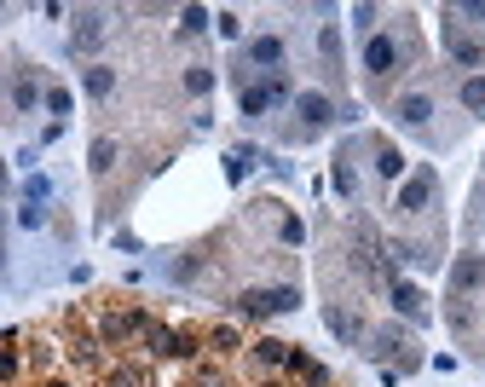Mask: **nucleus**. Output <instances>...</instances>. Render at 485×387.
Masks as SVG:
<instances>
[{"mask_svg":"<svg viewBox=\"0 0 485 387\" xmlns=\"http://www.w3.org/2000/svg\"><path fill=\"white\" fill-rule=\"evenodd\" d=\"M0 266H6V209H0Z\"/></svg>","mask_w":485,"mask_h":387,"instance_id":"38","label":"nucleus"},{"mask_svg":"<svg viewBox=\"0 0 485 387\" xmlns=\"http://www.w3.org/2000/svg\"><path fill=\"white\" fill-rule=\"evenodd\" d=\"M104 35H111V12H104V6H81V12H70V53H76V58L99 53Z\"/></svg>","mask_w":485,"mask_h":387,"instance_id":"8","label":"nucleus"},{"mask_svg":"<svg viewBox=\"0 0 485 387\" xmlns=\"http://www.w3.org/2000/svg\"><path fill=\"white\" fill-rule=\"evenodd\" d=\"M104 387H139V370H111V382Z\"/></svg>","mask_w":485,"mask_h":387,"instance_id":"37","label":"nucleus"},{"mask_svg":"<svg viewBox=\"0 0 485 387\" xmlns=\"http://www.w3.org/2000/svg\"><path fill=\"white\" fill-rule=\"evenodd\" d=\"M440 41H445V58H451L456 70H474V76L485 70V41H480L474 29H468V23H456V12H451V6H445V29H440Z\"/></svg>","mask_w":485,"mask_h":387,"instance_id":"6","label":"nucleus"},{"mask_svg":"<svg viewBox=\"0 0 485 387\" xmlns=\"http://www.w3.org/2000/svg\"><path fill=\"white\" fill-rule=\"evenodd\" d=\"M375 18H382V6H353V29L364 35V41L375 35Z\"/></svg>","mask_w":485,"mask_h":387,"instance_id":"30","label":"nucleus"},{"mask_svg":"<svg viewBox=\"0 0 485 387\" xmlns=\"http://www.w3.org/2000/svg\"><path fill=\"white\" fill-rule=\"evenodd\" d=\"M18 365H23V358L12 353V347H0V382H12V376H18Z\"/></svg>","mask_w":485,"mask_h":387,"instance_id":"36","label":"nucleus"},{"mask_svg":"<svg viewBox=\"0 0 485 387\" xmlns=\"http://www.w3.org/2000/svg\"><path fill=\"white\" fill-rule=\"evenodd\" d=\"M116 162H121V139H116V133H99V139L87 144V168H93V174L104 179V174H111Z\"/></svg>","mask_w":485,"mask_h":387,"instance_id":"19","label":"nucleus"},{"mask_svg":"<svg viewBox=\"0 0 485 387\" xmlns=\"http://www.w3.org/2000/svg\"><path fill=\"white\" fill-rule=\"evenodd\" d=\"M445 284H451V295H480V289H485V255H480V249H463V255H456L451 260V272H445Z\"/></svg>","mask_w":485,"mask_h":387,"instance_id":"12","label":"nucleus"},{"mask_svg":"<svg viewBox=\"0 0 485 387\" xmlns=\"http://www.w3.org/2000/svg\"><path fill=\"white\" fill-rule=\"evenodd\" d=\"M300 307V289L277 284V289H242L237 295V312L242 318H272V312H295Z\"/></svg>","mask_w":485,"mask_h":387,"instance_id":"9","label":"nucleus"},{"mask_svg":"<svg viewBox=\"0 0 485 387\" xmlns=\"http://www.w3.org/2000/svg\"><path fill=\"white\" fill-rule=\"evenodd\" d=\"M480 214H485V185H480Z\"/></svg>","mask_w":485,"mask_h":387,"instance_id":"40","label":"nucleus"},{"mask_svg":"<svg viewBox=\"0 0 485 387\" xmlns=\"http://www.w3.org/2000/svg\"><path fill=\"white\" fill-rule=\"evenodd\" d=\"M209 347H214V353H237V330H214Z\"/></svg>","mask_w":485,"mask_h":387,"instance_id":"35","label":"nucleus"},{"mask_svg":"<svg viewBox=\"0 0 485 387\" xmlns=\"http://www.w3.org/2000/svg\"><path fill=\"white\" fill-rule=\"evenodd\" d=\"M46 387H70V382H46Z\"/></svg>","mask_w":485,"mask_h":387,"instance_id":"41","label":"nucleus"},{"mask_svg":"<svg viewBox=\"0 0 485 387\" xmlns=\"http://www.w3.org/2000/svg\"><path fill=\"white\" fill-rule=\"evenodd\" d=\"M289 64V41L284 35H249L242 41V58H237V87H249V76H277Z\"/></svg>","mask_w":485,"mask_h":387,"instance_id":"2","label":"nucleus"},{"mask_svg":"<svg viewBox=\"0 0 485 387\" xmlns=\"http://www.w3.org/2000/svg\"><path fill=\"white\" fill-rule=\"evenodd\" d=\"M433 202H440V174H433L428 162L410 168V174L399 179V191H393V214L416 220V214H428V209H433Z\"/></svg>","mask_w":485,"mask_h":387,"instance_id":"5","label":"nucleus"},{"mask_svg":"<svg viewBox=\"0 0 485 387\" xmlns=\"http://www.w3.org/2000/svg\"><path fill=\"white\" fill-rule=\"evenodd\" d=\"M23 202L46 209V202H53V179H46V174H29V179H23Z\"/></svg>","mask_w":485,"mask_h":387,"instance_id":"28","label":"nucleus"},{"mask_svg":"<svg viewBox=\"0 0 485 387\" xmlns=\"http://www.w3.org/2000/svg\"><path fill=\"white\" fill-rule=\"evenodd\" d=\"M81 93H87V99H111V93H116V64L93 58V64L81 70Z\"/></svg>","mask_w":485,"mask_h":387,"instance_id":"17","label":"nucleus"},{"mask_svg":"<svg viewBox=\"0 0 485 387\" xmlns=\"http://www.w3.org/2000/svg\"><path fill=\"white\" fill-rule=\"evenodd\" d=\"M318 58H324V76L341 87L347 81V53H341V23H324L318 29Z\"/></svg>","mask_w":485,"mask_h":387,"instance_id":"14","label":"nucleus"},{"mask_svg":"<svg viewBox=\"0 0 485 387\" xmlns=\"http://www.w3.org/2000/svg\"><path fill=\"white\" fill-rule=\"evenodd\" d=\"M387 295H393V312H399V318H410V324H428V295H422L416 284L393 277V284H387Z\"/></svg>","mask_w":485,"mask_h":387,"instance_id":"15","label":"nucleus"},{"mask_svg":"<svg viewBox=\"0 0 485 387\" xmlns=\"http://www.w3.org/2000/svg\"><path fill=\"white\" fill-rule=\"evenodd\" d=\"M12 185V174H6V162H0V191H6Z\"/></svg>","mask_w":485,"mask_h":387,"instance_id":"39","label":"nucleus"},{"mask_svg":"<svg viewBox=\"0 0 485 387\" xmlns=\"http://www.w3.org/2000/svg\"><path fill=\"white\" fill-rule=\"evenodd\" d=\"M370 353L387 358V376H410V370H422V347L410 330H399V324H382V330H370Z\"/></svg>","mask_w":485,"mask_h":387,"instance_id":"3","label":"nucleus"},{"mask_svg":"<svg viewBox=\"0 0 485 387\" xmlns=\"http://www.w3.org/2000/svg\"><path fill=\"white\" fill-rule=\"evenodd\" d=\"M456 104H463L468 116H485V76H463V81H456Z\"/></svg>","mask_w":485,"mask_h":387,"instance_id":"20","label":"nucleus"},{"mask_svg":"<svg viewBox=\"0 0 485 387\" xmlns=\"http://www.w3.org/2000/svg\"><path fill=\"white\" fill-rule=\"evenodd\" d=\"M335 191H341V197H358V174H353V144H341V151H335Z\"/></svg>","mask_w":485,"mask_h":387,"instance_id":"24","label":"nucleus"},{"mask_svg":"<svg viewBox=\"0 0 485 387\" xmlns=\"http://www.w3.org/2000/svg\"><path fill=\"white\" fill-rule=\"evenodd\" d=\"M260 387H277V382H260Z\"/></svg>","mask_w":485,"mask_h":387,"instance_id":"42","label":"nucleus"},{"mask_svg":"<svg viewBox=\"0 0 485 387\" xmlns=\"http://www.w3.org/2000/svg\"><path fill=\"white\" fill-rule=\"evenodd\" d=\"M18 226H23V232H41V226H46V209H35V202H23V209H18Z\"/></svg>","mask_w":485,"mask_h":387,"instance_id":"33","label":"nucleus"},{"mask_svg":"<svg viewBox=\"0 0 485 387\" xmlns=\"http://www.w3.org/2000/svg\"><path fill=\"white\" fill-rule=\"evenodd\" d=\"M375 174H382V179H393V185H399V179L410 174V156L399 151L393 139H375Z\"/></svg>","mask_w":485,"mask_h":387,"instance_id":"18","label":"nucleus"},{"mask_svg":"<svg viewBox=\"0 0 485 387\" xmlns=\"http://www.w3.org/2000/svg\"><path fill=\"white\" fill-rule=\"evenodd\" d=\"M214 29H220L226 41H242V18L237 12H214Z\"/></svg>","mask_w":485,"mask_h":387,"instance_id":"31","label":"nucleus"},{"mask_svg":"<svg viewBox=\"0 0 485 387\" xmlns=\"http://www.w3.org/2000/svg\"><path fill=\"white\" fill-rule=\"evenodd\" d=\"M151 353L156 358H197V335L191 330H162V324H156L151 330Z\"/></svg>","mask_w":485,"mask_h":387,"instance_id":"16","label":"nucleus"},{"mask_svg":"<svg viewBox=\"0 0 485 387\" xmlns=\"http://www.w3.org/2000/svg\"><path fill=\"white\" fill-rule=\"evenodd\" d=\"M277 104H295V81H289V70H277V76H260V81H249V87H237L242 122H260V116L277 111Z\"/></svg>","mask_w":485,"mask_h":387,"instance_id":"1","label":"nucleus"},{"mask_svg":"<svg viewBox=\"0 0 485 387\" xmlns=\"http://www.w3.org/2000/svg\"><path fill=\"white\" fill-rule=\"evenodd\" d=\"M209 23H214L209 6H179V29H185V35H202Z\"/></svg>","mask_w":485,"mask_h":387,"instance_id":"29","label":"nucleus"},{"mask_svg":"<svg viewBox=\"0 0 485 387\" xmlns=\"http://www.w3.org/2000/svg\"><path fill=\"white\" fill-rule=\"evenodd\" d=\"M41 99H46L41 70H35V64H18V70H12V111H18V116H35V111H41Z\"/></svg>","mask_w":485,"mask_h":387,"instance_id":"13","label":"nucleus"},{"mask_svg":"<svg viewBox=\"0 0 485 387\" xmlns=\"http://www.w3.org/2000/svg\"><path fill=\"white\" fill-rule=\"evenodd\" d=\"M295 116H300L295 139H312V133H324L335 116H341V104H335L330 93H318V87H300V93H295Z\"/></svg>","mask_w":485,"mask_h":387,"instance_id":"7","label":"nucleus"},{"mask_svg":"<svg viewBox=\"0 0 485 387\" xmlns=\"http://www.w3.org/2000/svg\"><path fill=\"white\" fill-rule=\"evenodd\" d=\"M214 87H220V76H214V64H185V93H191V99H209Z\"/></svg>","mask_w":485,"mask_h":387,"instance_id":"23","label":"nucleus"},{"mask_svg":"<svg viewBox=\"0 0 485 387\" xmlns=\"http://www.w3.org/2000/svg\"><path fill=\"white\" fill-rule=\"evenodd\" d=\"M249 162H254L249 144H242V151H232V156H226V179H242V174H249Z\"/></svg>","mask_w":485,"mask_h":387,"instance_id":"32","label":"nucleus"},{"mask_svg":"<svg viewBox=\"0 0 485 387\" xmlns=\"http://www.w3.org/2000/svg\"><path fill=\"white\" fill-rule=\"evenodd\" d=\"M70 111H76V93H70V87H46V116H53L58 128H64Z\"/></svg>","mask_w":485,"mask_h":387,"instance_id":"26","label":"nucleus"},{"mask_svg":"<svg viewBox=\"0 0 485 387\" xmlns=\"http://www.w3.org/2000/svg\"><path fill=\"white\" fill-rule=\"evenodd\" d=\"M99 335H104L111 347H116V342H127V335H133V312H111V318L99 324Z\"/></svg>","mask_w":485,"mask_h":387,"instance_id":"27","label":"nucleus"},{"mask_svg":"<svg viewBox=\"0 0 485 387\" xmlns=\"http://www.w3.org/2000/svg\"><path fill=\"white\" fill-rule=\"evenodd\" d=\"M445 324H451L456 335H468V330H474V307H468L463 295H451V301H445Z\"/></svg>","mask_w":485,"mask_h":387,"instance_id":"25","label":"nucleus"},{"mask_svg":"<svg viewBox=\"0 0 485 387\" xmlns=\"http://www.w3.org/2000/svg\"><path fill=\"white\" fill-rule=\"evenodd\" d=\"M277 232H284V243H307V226H300L295 214H284V226H277Z\"/></svg>","mask_w":485,"mask_h":387,"instance_id":"34","label":"nucleus"},{"mask_svg":"<svg viewBox=\"0 0 485 387\" xmlns=\"http://www.w3.org/2000/svg\"><path fill=\"white\" fill-rule=\"evenodd\" d=\"M324 324H330V335H335L341 347H364V342H370L358 307H347V301H324Z\"/></svg>","mask_w":485,"mask_h":387,"instance_id":"11","label":"nucleus"},{"mask_svg":"<svg viewBox=\"0 0 485 387\" xmlns=\"http://www.w3.org/2000/svg\"><path fill=\"white\" fill-rule=\"evenodd\" d=\"M433 111H440V104H433V87H405L393 99V122L405 128V133H428Z\"/></svg>","mask_w":485,"mask_h":387,"instance_id":"10","label":"nucleus"},{"mask_svg":"<svg viewBox=\"0 0 485 387\" xmlns=\"http://www.w3.org/2000/svg\"><path fill=\"white\" fill-rule=\"evenodd\" d=\"M249 353H254V365H266V370L289 365V342H277V335H260V342H254Z\"/></svg>","mask_w":485,"mask_h":387,"instance_id":"21","label":"nucleus"},{"mask_svg":"<svg viewBox=\"0 0 485 387\" xmlns=\"http://www.w3.org/2000/svg\"><path fill=\"white\" fill-rule=\"evenodd\" d=\"M289 370H295L300 382L307 387H330V370L318 365V358H307V353H295V347H289Z\"/></svg>","mask_w":485,"mask_h":387,"instance_id":"22","label":"nucleus"},{"mask_svg":"<svg viewBox=\"0 0 485 387\" xmlns=\"http://www.w3.org/2000/svg\"><path fill=\"white\" fill-rule=\"evenodd\" d=\"M405 58H410V41H399L393 29H375L370 41H364V53H358V70H364L370 81H393Z\"/></svg>","mask_w":485,"mask_h":387,"instance_id":"4","label":"nucleus"}]
</instances>
